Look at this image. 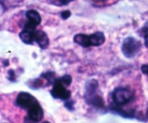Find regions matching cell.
Instances as JSON below:
<instances>
[{
    "label": "cell",
    "instance_id": "obj_1",
    "mask_svg": "<svg viewBox=\"0 0 148 123\" xmlns=\"http://www.w3.org/2000/svg\"><path fill=\"white\" fill-rule=\"evenodd\" d=\"M98 82L96 80L92 79L88 81L85 85V100L87 104L97 109H103L105 108L104 100L98 93Z\"/></svg>",
    "mask_w": 148,
    "mask_h": 123
},
{
    "label": "cell",
    "instance_id": "obj_2",
    "mask_svg": "<svg viewBox=\"0 0 148 123\" xmlns=\"http://www.w3.org/2000/svg\"><path fill=\"white\" fill-rule=\"evenodd\" d=\"M111 98L114 104L119 107H122L132 101L134 98V93L128 88L118 87L111 93Z\"/></svg>",
    "mask_w": 148,
    "mask_h": 123
},
{
    "label": "cell",
    "instance_id": "obj_3",
    "mask_svg": "<svg viewBox=\"0 0 148 123\" xmlns=\"http://www.w3.org/2000/svg\"><path fill=\"white\" fill-rule=\"evenodd\" d=\"M141 43L134 37H127L124 38L121 44V51L127 58H133L138 54Z\"/></svg>",
    "mask_w": 148,
    "mask_h": 123
},
{
    "label": "cell",
    "instance_id": "obj_4",
    "mask_svg": "<svg viewBox=\"0 0 148 123\" xmlns=\"http://www.w3.org/2000/svg\"><path fill=\"white\" fill-rule=\"evenodd\" d=\"M15 102L17 107L27 111L39 104L38 101L35 98V96L27 92H20L16 98Z\"/></svg>",
    "mask_w": 148,
    "mask_h": 123
},
{
    "label": "cell",
    "instance_id": "obj_5",
    "mask_svg": "<svg viewBox=\"0 0 148 123\" xmlns=\"http://www.w3.org/2000/svg\"><path fill=\"white\" fill-rule=\"evenodd\" d=\"M67 87L62 84L57 78L56 82L53 85V88L51 90V95L53 98L66 101L71 97V91L66 89Z\"/></svg>",
    "mask_w": 148,
    "mask_h": 123
},
{
    "label": "cell",
    "instance_id": "obj_6",
    "mask_svg": "<svg viewBox=\"0 0 148 123\" xmlns=\"http://www.w3.org/2000/svg\"><path fill=\"white\" fill-rule=\"evenodd\" d=\"M44 112L40 104H38L27 111V115L25 117V122H38L41 121Z\"/></svg>",
    "mask_w": 148,
    "mask_h": 123
},
{
    "label": "cell",
    "instance_id": "obj_7",
    "mask_svg": "<svg viewBox=\"0 0 148 123\" xmlns=\"http://www.w3.org/2000/svg\"><path fill=\"white\" fill-rule=\"evenodd\" d=\"M34 41L38 44L41 49H47L49 46V38L44 31L40 30H35Z\"/></svg>",
    "mask_w": 148,
    "mask_h": 123
},
{
    "label": "cell",
    "instance_id": "obj_8",
    "mask_svg": "<svg viewBox=\"0 0 148 123\" xmlns=\"http://www.w3.org/2000/svg\"><path fill=\"white\" fill-rule=\"evenodd\" d=\"M109 109L114 114H119V115L121 116L124 118L132 119L135 117V110L134 109H131L130 111H127L125 110L122 109L119 106L116 105L115 104H111L109 107Z\"/></svg>",
    "mask_w": 148,
    "mask_h": 123
},
{
    "label": "cell",
    "instance_id": "obj_9",
    "mask_svg": "<svg viewBox=\"0 0 148 123\" xmlns=\"http://www.w3.org/2000/svg\"><path fill=\"white\" fill-rule=\"evenodd\" d=\"M91 46H100L103 44L106 41L105 35L103 32L97 31L89 35Z\"/></svg>",
    "mask_w": 148,
    "mask_h": 123
},
{
    "label": "cell",
    "instance_id": "obj_10",
    "mask_svg": "<svg viewBox=\"0 0 148 123\" xmlns=\"http://www.w3.org/2000/svg\"><path fill=\"white\" fill-rule=\"evenodd\" d=\"M25 16L27 19V22L33 25L38 26L41 23V17L40 14L35 10H29L26 12Z\"/></svg>",
    "mask_w": 148,
    "mask_h": 123
},
{
    "label": "cell",
    "instance_id": "obj_11",
    "mask_svg": "<svg viewBox=\"0 0 148 123\" xmlns=\"http://www.w3.org/2000/svg\"><path fill=\"white\" fill-rule=\"evenodd\" d=\"M34 31L35 30L23 28V30L19 34V37L20 40L25 44H33L34 42Z\"/></svg>",
    "mask_w": 148,
    "mask_h": 123
},
{
    "label": "cell",
    "instance_id": "obj_12",
    "mask_svg": "<svg viewBox=\"0 0 148 123\" xmlns=\"http://www.w3.org/2000/svg\"><path fill=\"white\" fill-rule=\"evenodd\" d=\"M74 42L84 48H88L91 46L89 35H85L83 33L76 34L74 36Z\"/></svg>",
    "mask_w": 148,
    "mask_h": 123
},
{
    "label": "cell",
    "instance_id": "obj_13",
    "mask_svg": "<svg viewBox=\"0 0 148 123\" xmlns=\"http://www.w3.org/2000/svg\"><path fill=\"white\" fill-rule=\"evenodd\" d=\"M40 78H43V79L46 80L47 81V86L51 85H53L56 82L57 78H56V75L53 72H46L44 73H42L40 75Z\"/></svg>",
    "mask_w": 148,
    "mask_h": 123
},
{
    "label": "cell",
    "instance_id": "obj_14",
    "mask_svg": "<svg viewBox=\"0 0 148 123\" xmlns=\"http://www.w3.org/2000/svg\"><path fill=\"white\" fill-rule=\"evenodd\" d=\"M43 84V81L41 78H36L34 80H32L29 82L28 86L30 87L32 89H38L40 87L42 86V85Z\"/></svg>",
    "mask_w": 148,
    "mask_h": 123
},
{
    "label": "cell",
    "instance_id": "obj_15",
    "mask_svg": "<svg viewBox=\"0 0 148 123\" xmlns=\"http://www.w3.org/2000/svg\"><path fill=\"white\" fill-rule=\"evenodd\" d=\"M58 79H59V80L60 81L62 84H64V85L66 87L69 86L72 82V76L69 75H64V76L61 77V78H58Z\"/></svg>",
    "mask_w": 148,
    "mask_h": 123
},
{
    "label": "cell",
    "instance_id": "obj_16",
    "mask_svg": "<svg viewBox=\"0 0 148 123\" xmlns=\"http://www.w3.org/2000/svg\"><path fill=\"white\" fill-rule=\"evenodd\" d=\"M142 36L144 37L145 39V44L146 47L148 48V22L144 25L143 28L141 29Z\"/></svg>",
    "mask_w": 148,
    "mask_h": 123
},
{
    "label": "cell",
    "instance_id": "obj_17",
    "mask_svg": "<svg viewBox=\"0 0 148 123\" xmlns=\"http://www.w3.org/2000/svg\"><path fill=\"white\" fill-rule=\"evenodd\" d=\"M75 101L73 100H66V102L64 103V107H66V109L69 110V111H73L75 109V107H74V105H75Z\"/></svg>",
    "mask_w": 148,
    "mask_h": 123
},
{
    "label": "cell",
    "instance_id": "obj_18",
    "mask_svg": "<svg viewBox=\"0 0 148 123\" xmlns=\"http://www.w3.org/2000/svg\"><path fill=\"white\" fill-rule=\"evenodd\" d=\"M8 80L11 82H15L16 81L15 72L13 69H10L8 71Z\"/></svg>",
    "mask_w": 148,
    "mask_h": 123
},
{
    "label": "cell",
    "instance_id": "obj_19",
    "mask_svg": "<svg viewBox=\"0 0 148 123\" xmlns=\"http://www.w3.org/2000/svg\"><path fill=\"white\" fill-rule=\"evenodd\" d=\"M71 16V12L69 10H65V11L62 12L61 13V17L63 20H66Z\"/></svg>",
    "mask_w": 148,
    "mask_h": 123
},
{
    "label": "cell",
    "instance_id": "obj_20",
    "mask_svg": "<svg viewBox=\"0 0 148 123\" xmlns=\"http://www.w3.org/2000/svg\"><path fill=\"white\" fill-rule=\"evenodd\" d=\"M141 70L142 72L144 74H147L148 70V65H143L141 67Z\"/></svg>",
    "mask_w": 148,
    "mask_h": 123
},
{
    "label": "cell",
    "instance_id": "obj_21",
    "mask_svg": "<svg viewBox=\"0 0 148 123\" xmlns=\"http://www.w3.org/2000/svg\"><path fill=\"white\" fill-rule=\"evenodd\" d=\"M60 1V3L63 5H66V4H69L70 2L73 1L74 0H59Z\"/></svg>",
    "mask_w": 148,
    "mask_h": 123
},
{
    "label": "cell",
    "instance_id": "obj_22",
    "mask_svg": "<svg viewBox=\"0 0 148 123\" xmlns=\"http://www.w3.org/2000/svg\"><path fill=\"white\" fill-rule=\"evenodd\" d=\"M146 115H147V119H148V108H147V111H146Z\"/></svg>",
    "mask_w": 148,
    "mask_h": 123
},
{
    "label": "cell",
    "instance_id": "obj_23",
    "mask_svg": "<svg viewBox=\"0 0 148 123\" xmlns=\"http://www.w3.org/2000/svg\"><path fill=\"white\" fill-rule=\"evenodd\" d=\"M147 75H148V70H147Z\"/></svg>",
    "mask_w": 148,
    "mask_h": 123
},
{
    "label": "cell",
    "instance_id": "obj_24",
    "mask_svg": "<svg viewBox=\"0 0 148 123\" xmlns=\"http://www.w3.org/2000/svg\"><path fill=\"white\" fill-rule=\"evenodd\" d=\"M98 1H102V0H98Z\"/></svg>",
    "mask_w": 148,
    "mask_h": 123
}]
</instances>
